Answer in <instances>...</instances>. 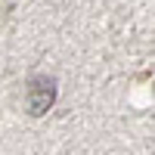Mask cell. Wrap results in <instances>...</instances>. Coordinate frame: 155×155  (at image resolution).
<instances>
[{"mask_svg": "<svg viewBox=\"0 0 155 155\" xmlns=\"http://www.w3.org/2000/svg\"><path fill=\"white\" fill-rule=\"evenodd\" d=\"M56 99V84L50 78H34L28 87V112L31 115H44Z\"/></svg>", "mask_w": 155, "mask_h": 155, "instance_id": "cell-1", "label": "cell"}]
</instances>
